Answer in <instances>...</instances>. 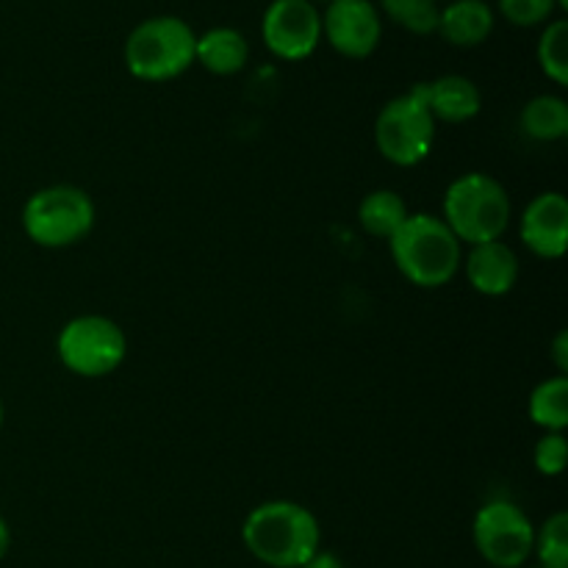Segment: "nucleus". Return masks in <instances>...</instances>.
<instances>
[{
	"label": "nucleus",
	"mask_w": 568,
	"mask_h": 568,
	"mask_svg": "<svg viewBox=\"0 0 568 568\" xmlns=\"http://www.w3.org/2000/svg\"><path fill=\"white\" fill-rule=\"evenodd\" d=\"M59 358L72 375L105 377L125 361L128 342L122 327L109 316L87 314L67 322L59 333Z\"/></svg>",
	"instance_id": "0eeeda50"
},
{
	"label": "nucleus",
	"mask_w": 568,
	"mask_h": 568,
	"mask_svg": "<svg viewBox=\"0 0 568 568\" xmlns=\"http://www.w3.org/2000/svg\"><path fill=\"white\" fill-rule=\"evenodd\" d=\"M521 131L536 142H558L568 136V103L558 94H538L521 111Z\"/></svg>",
	"instance_id": "f3484780"
},
{
	"label": "nucleus",
	"mask_w": 568,
	"mask_h": 568,
	"mask_svg": "<svg viewBox=\"0 0 568 568\" xmlns=\"http://www.w3.org/2000/svg\"><path fill=\"white\" fill-rule=\"evenodd\" d=\"M536 568H547V566H541V564H538V566H536Z\"/></svg>",
	"instance_id": "c756f323"
},
{
	"label": "nucleus",
	"mask_w": 568,
	"mask_h": 568,
	"mask_svg": "<svg viewBox=\"0 0 568 568\" xmlns=\"http://www.w3.org/2000/svg\"><path fill=\"white\" fill-rule=\"evenodd\" d=\"M471 538L486 564L494 568H521L532 555L536 527L519 505L494 499L477 510Z\"/></svg>",
	"instance_id": "6e6552de"
},
{
	"label": "nucleus",
	"mask_w": 568,
	"mask_h": 568,
	"mask_svg": "<svg viewBox=\"0 0 568 568\" xmlns=\"http://www.w3.org/2000/svg\"><path fill=\"white\" fill-rule=\"evenodd\" d=\"M381 3L386 14L405 31L419 33V37L438 31V14H442L438 0H381Z\"/></svg>",
	"instance_id": "aec40b11"
},
{
	"label": "nucleus",
	"mask_w": 568,
	"mask_h": 568,
	"mask_svg": "<svg viewBox=\"0 0 568 568\" xmlns=\"http://www.w3.org/2000/svg\"><path fill=\"white\" fill-rule=\"evenodd\" d=\"M444 222L460 244H486L503 239L510 225V197L497 178L466 172L444 194Z\"/></svg>",
	"instance_id": "7ed1b4c3"
},
{
	"label": "nucleus",
	"mask_w": 568,
	"mask_h": 568,
	"mask_svg": "<svg viewBox=\"0 0 568 568\" xmlns=\"http://www.w3.org/2000/svg\"><path fill=\"white\" fill-rule=\"evenodd\" d=\"M311 3H316V0H311ZM325 3H331V0H325Z\"/></svg>",
	"instance_id": "c85d7f7f"
},
{
	"label": "nucleus",
	"mask_w": 568,
	"mask_h": 568,
	"mask_svg": "<svg viewBox=\"0 0 568 568\" xmlns=\"http://www.w3.org/2000/svg\"><path fill=\"white\" fill-rule=\"evenodd\" d=\"M521 242L538 258L555 261L568 247V200L560 192H544L521 214Z\"/></svg>",
	"instance_id": "9b49d317"
},
{
	"label": "nucleus",
	"mask_w": 568,
	"mask_h": 568,
	"mask_svg": "<svg viewBox=\"0 0 568 568\" xmlns=\"http://www.w3.org/2000/svg\"><path fill=\"white\" fill-rule=\"evenodd\" d=\"M494 31V11L486 0H453L438 14V33L455 48H477Z\"/></svg>",
	"instance_id": "4468645a"
},
{
	"label": "nucleus",
	"mask_w": 568,
	"mask_h": 568,
	"mask_svg": "<svg viewBox=\"0 0 568 568\" xmlns=\"http://www.w3.org/2000/svg\"><path fill=\"white\" fill-rule=\"evenodd\" d=\"M422 94H425L433 120L449 122V125L475 120L483 109L480 89L466 75H442L430 83H422Z\"/></svg>",
	"instance_id": "ddd939ff"
},
{
	"label": "nucleus",
	"mask_w": 568,
	"mask_h": 568,
	"mask_svg": "<svg viewBox=\"0 0 568 568\" xmlns=\"http://www.w3.org/2000/svg\"><path fill=\"white\" fill-rule=\"evenodd\" d=\"M300 568H344V564H342V558H338V555L320 549V552L311 555V558L305 560V564Z\"/></svg>",
	"instance_id": "393cba45"
},
{
	"label": "nucleus",
	"mask_w": 568,
	"mask_h": 568,
	"mask_svg": "<svg viewBox=\"0 0 568 568\" xmlns=\"http://www.w3.org/2000/svg\"><path fill=\"white\" fill-rule=\"evenodd\" d=\"M464 266L471 288L486 294V297H503L519 281V255L503 239L475 244L469 250V258H466Z\"/></svg>",
	"instance_id": "f8f14e48"
},
{
	"label": "nucleus",
	"mask_w": 568,
	"mask_h": 568,
	"mask_svg": "<svg viewBox=\"0 0 568 568\" xmlns=\"http://www.w3.org/2000/svg\"><path fill=\"white\" fill-rule=\"evenodd\" d=\"M388 247L405 281L419 288L447 286L464 264V244L442 216L433 214H408L403 227L388 239Z\"/></svg>",
	"instance_id": "f03ea898"
},
{
	"label": "nucleus",
	"mask_w": 568,
	"mask_h": 568,
	"mask_svg": "<svg viewBox=\"0 0 568 568\" xmlns=\"http://www.w3.org/2000/svg\"><path fill=\"white\" fill-rule=\"evenodd\" d=\"M405 220H408V205L392 189L369 192L358 205V222L369 236L392 239Z\"/></svg>",
	"instance_id": "dca6fc26"
},
{
	"label": "nucleus",
	"mask_w": 568,
	"mask_h": 568,
	"mask_svg": "<svg viewBox=\"0 0 568 568\" xmlns=\"http://www.w3.org/2000/svg\"><path fill=\"white\" fill-rule=\"evenodd\" d=\"M555 0H499V11L516 28H536L555 14Z\"/></svg>",
	"instance_id": "4be33fe9"
},
{
	"label": "nucleus",
	"mask_w": 568,
	"mask_h": 568,
	"mask_svg": "<svg viewBox=\"0 0 568 568\" xmlns=\"http://www.w3.org/2000/svg\"><path fill=\"white\" fill-rule=\"evenodd\" d=\"M532 555L547 568H568V516L564 510L549 516L541 530H536Z\"/></svg>",
	"instance_id": "412c9836"
},
{
	"label": "nucleus",
	"mask_w": 568,
	"mask_h": 568,
	"mask_svg": "<svg viewBox=\"0 0 568 568\" xmlns=\"http://www.w3.org/2000/svg\"><path fill=\"white\" fill-rule=\"evenodd\" d=\"M250 59V44L236 28H211L194 44V61L214 75H236Z\"/></svg>",
	"instance_id": "2eb2a0df"
},
{
	"label": "nucleus",
	"mask_w": 568,
	"mask_h": 568,
	"mask_svg": "<svg viewBox=\"0 0 568 568\" xmlns=\"http://www.w3.org/2000/svg\"><path fill=\"white\" fill-rule=\"evenodd\" d=\"M322 37L344 59H369L383 37L381 11L372 0H331L322 14Z\"/></svg>",
	"instance_id": "9d476101"
},
{
	"label": "nucleus",
	"mask_w": 568,
	"mask_h": 568,
	"mask_svg": "<svg viewBox=\"0 0 568 568\" xmlns=\"http://www.w3.org/2000/svg\"><path fill=\"white\" fill-rule=\"evenodd\" d=\"M555 6H558V9H568V0H555Z\"/></svg>",
	"instance_id": "bb28decb"
},
{
	"label": "nucleus",
	"mask_w": 568,
	"mask_h": 568,
	"mask_svg": "<svg viewBox=\"0 0 568 568\" xmlns=\"http://www.w3.org/2000/svg\"><path fill=\"white\" fill-rule=\"evenodd\" d=\"M538 64H541L544 75L555 81L558 87L568 83V22L552 20L544 28L541 39H538Z\"/></svg>",
	"instance_id": "6ab92c4d"
},
{
	"label": "nucleus",
	"mask_w": 568,
	"mask_h": 568,
	"mask_svg": "<svg viewBox=\"0 0 568 568\" xmlns=\"http://www.w3.org/2000/svg\"><path fill=\"white\" fill-rule=\"evenodd\" d=\"M261 37L277 59H308L322 42V11L311 0H272L261 20Z\"/></svg>",
	"instance_id": "1a4fd4ad"
},
{
	"label": "nucleus",
	"mask_w": 568,
	"mask_h": 568,
	"mask_svg": "<svg viewBox=\"0 0 568 568\" xmlns=\"http://www.w3.org/2000/svg\"><path fill=\"white\" fill-rule=\"evenodd\" d=\"M568 460V444L564 433H544L541 442L536 444V453H532V464L541 471L544 477H558L564 475Z\"/></svg>",
	"instance_id": "5701e85b"
},
{
	"label": "nucleus",
	"mask_w": 568,
	"mask_h": 568,
	"mask_svg": "<svg viewBox=\"0 0 568 568\" xmlns=\"http://www.w3.org/2000/svg\"><path fill=\"white\" fill-rule=\"evenodd\" d=\"M375 142L383 159L397 166H416L430 155L436 120L427 109L422 83L383 105L375 122Z\"/></svg>",
	"instance_id": "423d86ee"
},
{
	"label": "nucleus",
	"mask_w": 568,
	"mask_h": 568,
	"mask_svg": "<svg viewBox=\"0 0 568 568\" xmlns=\"http://www.w3.org/2000/svg\"><path fill=\"white\" fill-rule=\"evenodd\" d=\"M242 541L258 564L270 568H300L322 549L316 516L292 499H272L250 510Z\"/></svg>",
	"instance_id": "f257e3e1"
},
{
	"label": "nucleus",
	"mask_w": 568,
	"mask_h": 568,
	"mask_svg": "<svg viewBox=\"0 0 568 568\" xmlns=\"http://www.w3.org/2000/svg\"><path fill=\"white\" fill-rule=\"evenodd\" d=\"M3 416H6L3 414V403H0V427H3Z\"/></svg>",
	"instance_id": "cd10ccee"
},
{
	"label": "nucleus",
	"mask_w": 568,
	"mask_h": 568,
	"mask_svg": "<svg viewBox=\"0 0 568 568\" xmlns=\"http://www.w3.org/2000/svg\"><path fill=\"white\" fill-rule=\"evenodd\" d=\"M552 361H555V366H558L560 375H566L568 372V333L566 331H560L558 336H555Z\"/></svg>",
	"instance_id": "b1692460"
},
{
	"label": "nucleus",
	"mask_w": 568,
	"mask_h": 568,
	"mask_svg": "<svg viewBox=\"0 0 568 568\" xmlns=\"http://www.w3.org/2000/svg\"><path fill=\"white\" fill-rule=\"evenodd\" d=\"M197 33L181 17H150L125 39V67L133 78L164 83L194 64Z\"/></svg>",
	"instance_id": "20e7f679"
},
{
	"label": "nucleus",
	"mask_w": 568,
	"mask_h": 568,
	"mask_svg": "<svg viewBox=\"0 0 568 568\" xmlns=\"http://www.w3.org/2000/svg\"><path fill=\"white\" fill-rule=\"evenodd\" d=\"M530 419L547 433L568 427V381L566 375L541 381L530 394Z\"/></svg>",
	"instance_id": "a211bd4d"
},
{
	"label": "nucleus",
	"mask_w": 568,
	"mask_h": 568,
	"mask_svg": "<svg viewBox=\"0 0 568 568\" xmlns=\"http://www.w3.org/2000/svg\"><path fill=\"white\" fill-rule=\"evenodd\" d=\"M9 547H11V530H9V525H6L3 516H0V560L6 558Z\"/></svg>",
	"instance_id": "a878e982"
},
{
	"label": "nucleus",
	"mask_w": 568,
	"mask_h": 568,
	"mask_svg": "<svg viewBox=\"0 0 568 568\" xmlns=\"http://www.w3.org/2000/svg\"><path fill=\"white\" fill-rule=\"evenodd\" d=\"M94 227V203L78 186H48L28 197L22 209V231L33 244L48 250L72 247Z\"/></svg>",
	"instance_id": "39448f33"
}]
</instances>
